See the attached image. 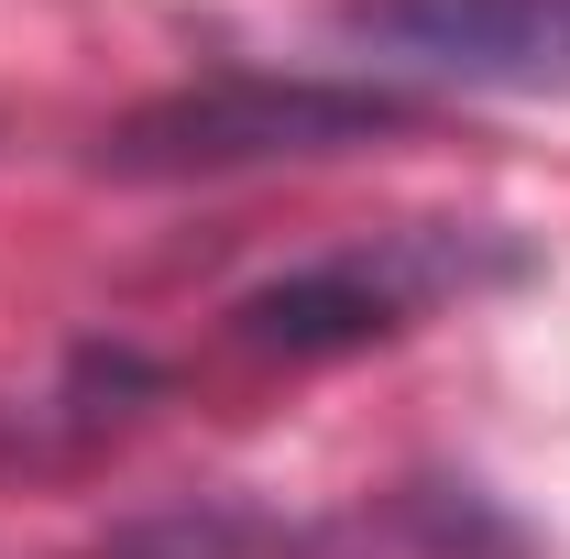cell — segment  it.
<instances>
[{
  "mask_svg": "<svg viewBox=\"0 0 570 559\" xmlns=\"http://www.w3.org/2000/svg\"><path fill=\"white\" fill-rule=\"evenodd\" d=\"M417 121V99L395 88H341V77H198L121 110L99 133V176L121 187H176V176H242V165H307V154H352Z\"/></svg>",
  "mask_w": 570,
  "mask_h": 559,
  "instance_id": "6da1fadb",
  "label": "cell"
},
{
  "mask_svg": "<svg viewBox=\"0 0 570 559\" xmlns=\"http://www.w3.org/2000/svg\"><path fill=\"white\" fill-rule=\"evenodd\" d=\"M527 253L504 231H461V219H428V231H384L362 253H330V264H296V275L253 285L230 307V341L264 351V362H330V351L395 341L406 318L450 307V296H483V285H515Z\"/></svg>",
  "mask_w": 570,
  "mask_h": 559,
  "instance_id": "7a4b0ae2",
  "label": "cell"
},
{
  "mask_svg": "<svg viewBox=\"0 0 570 559\" xmlns=\"http://www.w3.org/2000/svg\"><path fill=\"white\" fill-rule=\"evenodd\" d=\"M352 33L472 88H570V0H352Z\"/></svg>",
  "mask_w": 570,
  "mask_h": 559,
  "instance_id": "3957f363",
  "label": "cell"
},
{
  "mask_svg": "<svg viewBox=\"0 0 570 559\" xmlns=\"http://www.w3.org/2000/svg\"><path fill=\"white\" fill-rule=\"evenodd\" d=\"M253 549H264V527L230 516V504H209V516H154L132 538H110L99 559H253Z\"/></svg>",
  "mask_w": 570,
  "mask_h": 559,
  "instance_id": "277c9868",
  "label": "cell"
}]
</instances>
